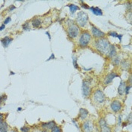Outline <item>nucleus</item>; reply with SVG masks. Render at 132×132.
Returning <instances> with one entry per match:
<instances>
[{
  "label": "nucleus",
  "instance_id": "nucleus-1",
  "mask_svg": "<svg viewBox=\"0 0 132 132\" xmlns=\"http://www.w3.org/2000/svg\"><path fill=\"white\" fill-rule=\"evenodd\" d=\"M111 45L110 41L106 38H102L96 39L94 42V48L97 49V51H99L102 54H106V52Z\"/></svg>",
  "mask_w": 132,
  "mask_h": 132
},
{
  "label": "nucleus",
  "instance_id": "nucleus-2",
  "mask_svg": "<svg viewBox=\"0 0 132 132\" xmlns=\"http://www.w3.org/2000/svg\"><path fill=\"white\" fill-rule=\"evenodd\" d=\"M79 27L76 24V23L73 20H68L66 22V33L68 36L72 39H74L79 36Z\"/></svg>",
  "mask_w": 132,
  "mask_h": 132
},
{
  "label": "nucleus",
  "instance_id": "nucleus-3",
  "mask_svg": "<svg viewBox=\"0 0 132 132\" xmlns=\"http://www.w3.org/2000/svg\"><path fill=\"white\" fill-rule=\"evenodd\" d=\"M75 21L79 27H85L88 23V14L85 11H79L77 14Z\"/></svg>",
  "mask_w": 132,
  "mask_h": 132
},
{
  "label": "nucleus",
  "instance_id": "nucleus-4",
  "mask_svg": "<svg viewBox=\"0 0 132 132\" xmlns=\"http://www.w3.org/2000/svg\"><path fill=\"white\" fill-rule=\"evenodd\" d=\"M91 41V35L88 31H83L82 32L79 39V45L81 48H85L89 45Z\"/></svg>",
  "mask_w": 132,
  "mask_h": 132
},
{
  "label": "nucleus",
  "instance_id": "nucleus-5",
  "mask_svg": "<svg viewBox=\"0 0 132 132\" xmlns=\"http://www.w3.org/2000/svg\"><path fill=\"white\" fill-rule=\"evenodd\" d=\"M91 82L90 79H85L82 82V90L83 97H85V98L88 97L91 94Z\"/></svg>",
  "mask_w": 132,
  "mask_h": 132
},
{
  "label": "nucleus",
  "instance_id": "nucleus-6",
  "mask_svg": "<svg viewBox=\"0 0 132 132\" xmlns=\"http://www.w3.org/2000/svg\"><path fill=\"white\" fill-rule=\"evenodd\" d=\"M93 100L97 104H104L106 100V96L101 90L97 89L93 93Z\"/></svg>",
  "mask_w": 132,
  "mask_h": 132
},
{
  "label": "nucleus",
  "instance_id": "nucleus-7",
  "mask_svg": "<svg viewBox=\"0 0 132 132\" xmlns=\"http://www.w3.org/2000/svg\"><path fill=\"white\" fill-rule=\"evenodd\" d=\"M91 36L93 37H94L95 38H97V39L104 38L106 36V33L104 32H103V31H101L100 29H98L97 27L93 25H91Z\"/></svg>",
  "mask_w": 132,
  "mask_h": 132
},
{
  "label": "nucleus",
  "instance_id": "nucleus-8",
  "mask_svg": "<svg viewBox=\"0 0 132 132\" xmlns=\"http://www.w3.org/2000/svg\"><path fill=\"white\" fill-rule=\"evenodd\" d=\"M82 132H93L94 131V124L91 120L85 121L82 125Z\"/></svg>",
  "mask_w": 132,
  "mask_h": 132
},
{
  "label": "nucleus",
  "instance_id": "nucleus-9",
  "mask_svg": "<svg viewBox=\"0 0 132 132\" xmlns=\"http://www.w3.org/2000/svg\"><path fill=\"white\" fill-rule=\"evenodd\" d=\"M122 108V103L118 100H113L110 104V109L113 113H119Z\"/></svg>",
  "mask_w": 132,
  "mask_h": 132
},
{
  "label": "nucleus",
  "instance_id": "nucleus-10",
  "mask_svg": "<svg viewBox=\"0 0 132 132\" xmlns=\"http://www.w3.org/2000/svg\"><path fill=\"white\" fill-rule=\"evenodd\" d=\"M117 77H119V74L116 73V72H112V73H110L109 74H107L105 78H104V84L105 85H107L109 84H110L113 79L115 78H117Z\"/></svg>",
  "mask_w": 132,
  "mask_h": 132
},
{
  "label": "nucleus",
  "instance_id": "nucleus-11",
  "mask_svg": "<svg viewBox=\"0 0 132 132\" xmlns=\"http://www.w3.org/2000/svg\"><path fill=\"white\" fill-rule=\"evenodd\" d=\"M57 125L56 122L54 120L50 121L48 122H42L41 123V128L42 130H51L54 127H55Z\"/></svg>",
  "mask_w": 132,
  "mask_h": 132
},
{
  "label": "nucleus",
  "instance_id": "nucleus-12",
  "mask_svg": "<svg viewBox=\"0 0 132 132\" xmlns=\"http://www.w3.org/2000/svg\"><path fill=\"white\" fill-rule=\"evenodd\" d=\"M106 55L110 58H113L114 57L117 55V49H116L115 46L114 45H111L110 46Z\"/></svg>",
  "mask_w": 132,
  "mask_h": 132
},
{
  "label": "nucleus",
  "instance_id": "nucleus-13",
  "mask_svg": "<svg viewBox=\"0 0 132 132\" xmlns=\"http://www.w3.org/2000/svg\"><path fill=\"white\" fill-rule=\"evenodd\" d=\"M88 111L85 108H80L79 109V119L81 121H84L87 119V117L88 116Z\"/></svg>",
  "mask_w": 132,
  "mask_h": 132
},
{
  "label": "nucleus",
  "instance_id": "nucleus-14",
  "mask_svg": "<svg viewBox=\"0 0 132 132\" xmlns=\"http://www.w3.org/2000/svg\"><path fill=\"white\" fill-rule=\"evenodd\" d=\"M127 86V82L125 81H121L119 88H118V93L120 96H122L124 94H125V88Z\"/></svg>",
  "mask_w": 132,
  "mask_h": 132
},
{
  "label": "nucleus",
  "instance_id": "nucleus-15",
  "mask_svg": "<svg viewBox=\"0 0 132 132\" xmlns=\"http://www.w3.org/2000/svg\"><path fill=\"white\" fill-rule=\"evenodd\" d=\"M121 67L124 70H128V69L131 67V63L129 60H123L121 62Z\"/></svg>",
  "mask_w": 132,
  "mask_h": 132
},
{
  "label": "nucleus",
  "instance_id": "nucleus-16",
  "mask_svg": "<svg viewBox=\"0 0 132 132\" xmlns=\"http://www.w3.org/2000/svg\"><path fill=\"white\" fill-rule=\"evenodd\" d=\"M91 11V12L94 14V15H96V16H102V15L104 14H103V11L100 9V8L98 7H90V9Z\"/></svg>",
  "mask_w": 132,
  "mask_h": 132
},
{
  "label": "nucleus",
  "instance_id": "nucleus-17",
  "mask_svg": "<svg viewBox=\"0 0 132 132\" xmlns=\"http://www.w3.org/2000/svg\"><path fill=\"white\" fill-rule=\"evenodd\" d=\"M31 24H32L33 27H34V28H38L42 24V21L40 18H35L32 20V21H31Z\"/></svg>",
  "mask_w": 132,
  "mask_h": 132
},
{
  "label": "nucleus",
  "instance_id": "nucleus-18",
  "mask_svg": "<svg viewBox=\"0 0 132 132\" xmlns=\"http://www.w3.org/2000/svg\"><path fill=\"white\" fill-rule=\"evenodd\" d=\"M12 41H13V38L9 37V36H5V37L2 38L1 39V42H2V45L4 46L5 48H7Z\"/></svg>",
  "mask_w": 132,
  "mask_h": 132
},
{
  "label": "nucleus",
  "instance_id": "nucleus-19",
  "mask_svg": "<svg viewBox=\"0 0 132 132\" xmlns=\"http://www.w3.org/2000/svg\"><path fill=\"white\" fill-rule=\"evenodd\" d=\"M9 125L5 121H0V131L1 132H9Z\"/></svg>",
  "mask_w": 132,
  "mask_h": 132
},
{
  "label": "nucleus",
  "instance_id": "nucleus-20",
  "mask_svg": "<svg viewBox=\"0 0 132 132\" xmlns=\"http://www.w3.org/2000/svg\"><path fill=\"white\" fill-rule=\"evenodd\" d=\"M67 7H69V11H70V13L72 14H73L77 10H79L80 9V8L78 6V5H75L74 4H69L67 5Z\"/></svg>",
  "mask_w": 132,
  "mask_h": 132
},
{
  "label": "nucleus",
  "instance_id": "nucleus-21",
  "mask_svg": "<svg viewBox=\"0 0 132 132\" xmlns=\"http://www.w3.org/2000/svg\"><path fill=\"white\" fill-rule=\"evenodd\" d=\"M121 62H122V60L119 55H116L115 57L112 58V64L114 66H119L121 64Z\"/></svg>",
  "mask_w": 132,
  "mask_h": 132
},
{
  "label": "nucleus",
  "instance_id": "nucleus-22",
  "mask_svg": "<svg viewBox=\"0 0 132 132\" xmlns=\"http://www.w3.org/2000/svg\"><path fill=\"white\" fill-rule=\"evenodd\" d=\"M100 132H112V129L108 125H104L102 127L100 128Z\"/></svg>",
  "mask_w": 132,
  "mask_h": 132
},
{
  "label": "nucleus",
  "instance_id": "nucleus-23",
  "mask_svg": "<svg viewBox=\"0 0 132 132\" xmlns=\"http://www.w3.org/2000/svg\"><path fill=\"white\" fill-rule=\"evenodd\" d=\"M126 20L129 24L132 25V12H127L126 14Z\"/></svg>",
  "mask_w": 132,
  "mask_h": 132
},
{
  "label": "nucleus",
  "instance_id": "nucleus-24",
  "mask_svg": "<svg viewBox=\"0 0 132 132\" xmlns=\"http://www.w3.org/2000/svg\"><path fill=\"white\" fill-rule=\"evenodd\" d=\"M126 10L128 11V12H131L132 11V2H126Z\"/></svg>",
  "mask_w": 132,
  "mask_h": 132
},
{
  "label": "nucleus",
  "instance_id": "nucleus-25",
  "mask_svg": "<svg viewBox=\"0 0 132 132\" xmlns=\"http://www.w3.org/2000/svg\"><path fill=\"white\" fill-rule=\"evenodd\" d=\"M51 132H62V128H61V127L56 125L55 127H54L51 130Z\"/></svg>",
  "mask_w": 132,
  "mask_h": 132
},
{
  "label": "nucleus",
  "instance_id": "nucleus-26",
  "mask_svg": "<svg viewBox=\"0 0 132 132\" xmlns=\"http://www.w3.org/2000/svg\"><path fill=\"white\" fill-rule=\"evenodd\" d=\"M107 35L109 36H112V37H115V38H118V36H119V34L116 32H114V31H110V32L108 33Z\"/></svg>",
  "mask_w": 132,
  "mask_h": 132
},
{
  "label": "nucleus",
  "instance_id": "nucleus-27",
  "mask_svg": "<svg viewBox=\"0 0 132 132\" xmlns=\"http://www.w3.org/2000/svg\"><path fill=\"white\" fill-rule=\"evenodd\" d=\"M23 27V29L24 30H26V31H28V30H30V27H29V23H25V24H23L22 26Z\"/></svg>",
  "mask_w": 132,
  "mask_h": 132
},
{
  "label": "nucleus",
  "instance_id": "nucleus-28",
  "mask_svg": "<svg viewBox=\"0 0 132 132\" xmlns=\"http://www.w3.org/2000/svg\"><path fill=\"white\" fill-rule=\"evenodd\" d=\"M21 132H29L30 131V128L28 126H24L20 128Z\"/></svg>",
  "mask_w": 132,
  "mask_h": 132
},
{
  "label": "nucleus",
  "instance_id": "nucleus-29",
  "mask_svg": "<svg viewBox=\"0 0 132 132\" xmlns=\"http://www.w3.org/2000/svg\"><path fill=\"white\" fill-rule=\"evenodd\" d=\"M80 2H81V7L82 8V9H90V7L87 5V4H85L83 1H80Z\"/></svg>",
  "mask_w": 132,
  "mask_h": 132
},
{
  "label": "nucleus",
  "instance_id": "nucleus-30",
  "mask_svg": "<svg viewBox=\"0 0 132 132\" xmlns=\"http://www.w3.org/2000/svg\"><path fill=\"white\" fill-rule=\"evenodd\" d=\"M73 66L75 69H79V65L77 64V60L76 58L75 57H73Z\"/></svg>",
  "mask_w": 132,
  "mask_h": 132
},
{
  "label": "nucleus",
  "instance_id": "nucleus-31",
  "mask_svg": "<svg viewBox=\"0 0 132 132\" xmlns=\"http://www.w3.org/2000/svg\"><path fill=\"white\" fill-rule=\"evenodd\" d=\"M6 99H7V95L6 94H2L1 97H0V101H1V103L2 104L3 102L5 101Z\"/></svg>",
  "mask_w": 132,
  "mask_h": 132
},
{
  "label": "nucleus",
  "instance_id": "nucleus-32",
  "mask_svg": "<svg viewBox=\"0 0 132 132\" xmlns=\"http://www.w3.org/2000/svg\"><path fill=\"white\" fill-rule=\"evenodd\" d=\"M131 88H132V85H127L126 88H125V94H129V91H130V89H131Z\"/></svg>",
  "mask_w": 132,
  "mask_h": 132
},
{
  "label": "nucleus",
  "instance_id": "nucleus-33",
  "mask_svg": "<svg viewBox=\"0 0 132 132\" xmlns=\"http://www.w3.org/2000/svg\"><path fill=\"white\" fill-rule=\"evenodd\" d=\"M14 9H16V7H15L14 5H10L9 8H8V11H12Z\"/></svg>",
  "mask_w": 132,
  "mask_h": 132
},
{
  "label": "nucleus",
  "instance_id": "nucleus-34",
  "mask_svg": "<svg viewBox=\"0 0 132 132\" xmlns=\"http://www.w3.org/2000/svg\"><path fill=\"white\" fill-rule=\"evenodd\" d=\"M11 20V18H10V17H8V18H5V20H4V22H3V24H9V23L10 22Z\"/></svg>",
  "mask_w": 132,
  "mask_h": 132
},
{
  "label": "nucleus",
  "instance_id": "nucleus-35",
  "mask_svg": "<svg viewBox=\"0 0 132 132\" xmlns=\"http://www.w3.org/2000/svg\"><path fill=\"white\" fill-rule=\"evenodd\" d=\"M127 83L130 84V85H132V73L129 75L128 77V82Z\"/></svg>",
  "mask_w": 132,
  "mask_h": 132
},
{
  "label": "nucleus",
  "instance_id": "nucleus-36",
  "mask_svg": "<svg viewBox=\"0 0 132 132\" xmlns=\"http://www.w3.org/2000/svg\"><path fill=\"white\" fill-rule=\"evenodd\" d=\"M54 59H55V56H54V54H51V56H50L47 60H46V62H48V61H49V60H54Z\"/></svg>",
  "mask_w": 132,
  "mask_h": 132
},
{
  "label": "nucleus",
  "instance_id": "nucleus-37",
  "mask_svg": "<svg viewBox=\"0 0 132 132\" xmlns=\"http://www.w3.org/2000/svg\"><path fill=\"white\" fill-rule=\"evenodd\" d=\"M122 115H119V118H118V125H122Z\"/></svg>",
  "mask_w": 132,
  "mask_h": 132
},
{
  "label": "nucleus",
  "instance_id": "nucleus-38",
  "mask_svg": "<svg viewBox=\"0 0 132 132\" xmlns=\"http://www.w3.org/2000/svg\"><path fill=\"white\" fill-rule=\"evenodd\" d=\"M72 122L74 124V125H75V126L77 128H78V129H79V125H77V123H76V122H75V119H72Z\"/></svg>",
  "mask_w": 132,
  "mask_h": 132
},
{
  "label": "nucleus",
  "instance_id": "nucleus-39",
  "mask_svg": "<svg viewBox=\"0 0 132 132\" xmlns=\"http://www.w3.org/2000/svg\"><path fill=\"white\" fill-rule=\"evenodd\" d=\"M128 125V123L127 122H123L122 124V128H125V126H127Z\"/></svg>",
  "mask_w": 132,
  "mask_h": 132
},
{
  "label": "nucleus",
  "instance_id": "nucleus-40",
  "mask_svg": "<svg viewBox=\"0 0 132 132\" xmlns=\"http://www.w3.org/2000/svg\"><path fill=\"white\" fill-rule=\"evenodd\" d=\"M122 34H119V36H118V38H119V41H120V42H122Z\"/></svg>",
  "mask_w": 132,
  "mask_h": 132
},
{
  "label": "nucleus",
  "instance_id": "nucleus-41",
  "mask_svg": "<svg viewBox=\"0 0 132 132\" xmlns=\"http://www.w3.org/2000/svg\"><path fill=\"white\" fill-rule=\"evenodd\" d=\"M45 34H46V35H48V38H49V40H51V35H50V33H49L48 31V32H46Z\"/></svg>",
  "mask_w": 132,
  "mask_h": 132
},
{
  "label": "nucleus",
  "instance_id": "nucleus-42",
  "mask_svg": "<svg viewBox=\"0 0 132 132\" xmlns=\"http://www.w3.org/2000/svg\"><path fill=\"white\" fill-rule=\"evenodd\" d=\"M5 28V24H2V25H1V27H0V30L2 31Z\"/></svg>",
  "mask_w": 132,
  "mask_h": 132
},
{
  "label": "nucleus",
  "instance_id": "nucleus-43",
  "mask_svg": "<svg viewBox=\"0 0 132 132\" xmlns=\"http://www.w3.org/2000/svg\"><path fill=\"white\" fill-rule=\"evenodd\" d=\"M10 132H19L18 131V129L17 128H13V129H11V131Z\"/></svg>",
  "mask_w": 132,
  "mask_h": 132
},
{
  "label": "nucleus",
  "instance_id": "nucleus-44",
  "mask_svg": "<svg viewBox=\"0 0 132 132\" xmlns=\"http://www.w3.org/2000/svg\"><path fill=\"white\" fill-rule=\"evenodd\" d=\"M42 132H51V131H49L48 130H42Z\"/></svg>",
  "mask_w": 132,
  "mask_h": 132
},
{
  "label": "nucleus",
  "instance_id": "nucleus-45",
  "mask_svg": "<svg viewBox=\"0 0 132 132\" xmlns=\"http://www.w3.org/2000/svg\"><path fill=\"white\" fill-rule=\"evenodd\" d=\"M22 110V108L21 107H19L18 109V111H21Z\"/></svg>",
  "mask_w": 132,
  "mask_h": 132
},
{
  "label": "nucleus",
  "instance_id": "nucleus-46",
  "mask_svg": "<svg viewBox=\"0 0 132 132\" xmlns=\"http://www.w3.org/2000/svg\"><path fill=\"white\" fill-rule=\"evenodd\" d=\"M14 74H15L14 73H13V72L11 71V73H10V75H14Z\"/></svg>",
  "mask_w": 132,
  "mask_h": 132
},
{
  "label": "nucleus",
  "instance_id": "nucleus-47",
  "mask_svg": "<svg viewBox=\"0 0 132 132\" xmlns=\"http://www.w3.org/2000/svg\"><path fill=\"white\" fill-rule=\"evenodd\" d=\"M36 132H42V131H36Z\"/></svg>",
  "mask_w": 132,
  "mask_h": 132
},
{
  "label": "nucleus",
  "instance_id": "nucleus-48",
  "mask_svg": "<svg viewBox=\"0 0 132 132\" xmlns=\"http://www.w3.org/2000/svg\"><path fill=\"white\" fill-rule=\"evenodd\" d=\"M122 132H127V131H122Z\"/></svg>",
  "mask_w": 132,
  "mask_h": 132
}]
</instances>
